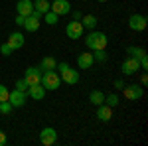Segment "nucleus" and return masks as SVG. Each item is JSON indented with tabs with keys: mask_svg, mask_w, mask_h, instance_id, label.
<instances>
[{
	"mask_svg": "<svg viewBox=\"0 0 148 146\" xmlns=\"http://www.w3.org/2000/svg\"><path fill=\"white\" fill-rule=\"evenodd\" d=\"M130 57H134V59H140L142 56H146V51H144V47H136V45H130L128 49H126Z\"/></svg>",
	"mask_w": 148,
	"mask_h": 146,
	"instance_id": "nucleus-22",
	"label": "nucleus"
},
{
	"mask_svg": "<svg viewBox=\"0 0 148 146\" xmlns=\"http://www.w3.org/2000/svg\"><path fill=\"white\" fill-rule=\"evenodd\" d=\"M107 44H109V38H107L105 32H95V30H91L89 34L85 36V45H87L91 51L107 49Z\"/></svg>",
	"mask_w": 148,
	"mask_h": 146,
	"instance_id": "nucleus-1",
	"label": "nucleus"
},
{
	"mask_svg": "<svg viewBox=\"0 0 148 146\" xmlns=\"http://www.w3.org/2000/svg\"><path fill=\"white\" fill-rule=\"evenodd\" d=\"M138 69H140V63H138V59L134 57H126L125 61H123V65H121V71H123V75H134Z\"/></svg>",
	"mask_w": 148,
	"mask_h": 146,
	"instance_id": "nucleus-10",
	"label": "nucleus"
},
{
	"mask_svg": "<svg viewBox=\"0 0 148 146\" xmlns=\"http://www.w3.org/2000/svg\"><path fill=\"white\" fill-rule=\"evenodd\" d=\"M119 103H121V99H119V95H114V93H111V95L105 97V105H109V107H116Z\"/></svg>",
	"mask_w": 148,
	"mask_h": 146,
	"instance_id": "nucleus-24",
	"label": "nucleus"
},
{
	"mask_svg": "<svg viewBox=\"0 0 148 146\" xmlns=\"http://www.w3.org/2000/svg\"><path fill=\"white\" fill-rule=\"evenodd\" d=\"M38 67L42 69V71H49V69H56L57 67V61L51 56H46V57H42V61H40Z\"/></svg>",
	"mask_w": 148,
	"mask_h": 146,
	"instance_id": "nucleus-19",
	"label": "nucleus"
},
{
	"mask_svg": "<svg viewBox=\"0 0 148 146\" xmlns=\"http://www.w3.org/2000/svg\"><path fill=\"white\" fill-rule=\"evenodd\" d=\"M6 142H8V138H6V132H2V130H0V146H4Z\"/></svg>",
	"mask_w": 148,
	"mask_h": 146,
	"instance_id": "nucleus-33",
	"label": "nucleus"
},
{
	"mask_svg": "<svg viewBox=\"0 0 148 146\" xmlns=\"http://www.w3.org/2000/svg\"><path fill=\"white\" fill-rule=\"evenodd\" d=\"M26 95L32 97L34 101H44V97H46V89H44L42 83H38V85H30L28 91H26Z\"/></svg>",
	"mask_w": 148,
	"mask_h": 146,
	"instance_id": "nucleus-13",
	"label": "nucleus"
},
{
	"mask_svg": "<svg viewBox=\"0 0 148 146\" xmlns=\"http://www.w3.org/2000/svg\"><path fill=\"white\" fill-rule=\"evenodd\" d=\"M97 117H99V121H103V123H109L113 119V107H109L105 103L97 105Z\"/></svg>",
	"mask_w": 148,
	"mask_h": 146,
	"instance_id": "nucleus-14",
	"label": "nucleus"
},
{
	"mask_svg": "<svg viewBox=\"0 0 148 146\" xmlns=\"http://www.w3.org/2000/svg\"><path fill=\"white\" fill-rule=\"evenodd\" d=\"M81 18H83V14H81L79 10H73V20H77V22H81Z\"/></svg>",
	"mask_w": 148,
	"mask_h": 146,
	"instance_id": "nucleus-35",
	"label": "nucleus"
},
{
	"mask_svg": "<svg viewBox=\"0 0 148 146\" xmlns=\"http://www.w3.org/2000/svg\"><path fill=\"white\" fill-rule=\"evenodd\" d=\"M24 42H26V38H24L22 32H12L6 44L10 45L12 49H20V47H24Z\"/></svg>",
	"mask_w": 148,
	"mask_h": 146,
	"instance_id": "nucleus-16",
	"label": "nucleus"
},
{
	"mask_svg": "<svg viewBox=\"0 0 148 146\" xmlns=\"http://www.w3.org/2000/svg\"><path fill=\"white\" fill-rule=\"evenodd\" d=\"M57 18H59V16H57L56 12H46V14H44V22L46 24H49V26H53V24H57Z\"/></svg>",
	"mask_w": 148,
	"mask_h": 146,
	"instance_id": "nucleus-23",
	"label": "nucleus"
},
{
	"mask_svg": "<svg viewBox=\"0 0 148 146\" xmlns=\"http://www.w3.org/2000/svg\"><path fill=\"white\" fill-rule=\"evenodd\" d=\"M24 79H26L28 85H38V83H42V69L40 67H28Z\"/></svg>",
	"mask_w": 148,
	"mask_h": 146,
	"instance_id": "nucleus-11",
	"label": "nucleus"
},
{
	"mask_svg": "<svg viewBox=\"0 0 148 146\" xmlns=\"http://www.w3.org/2000/svg\"><path fill=\"white\" fill-rule=\"evenodd\" d=\"M148 83V75H146V71H142V75H140V85H146Z\"/></svg>",
	"mask_w": 148,
	"mask_h": 146,
	"instance_id": "nucleus-34",
	"label": "nucleus"
},
{
	"mask_svg": "<svg viewBox=\"0 0 148 146\" xmlns=\"http://www.w3.org/2000/svg\"><path fill=\"white\" fill-rule=\"evenodd\" d=\"M40 24H42V14L34 10L30 16H26L22 28H26V32H38L40 30Z\"/></svg>",
	"mask_w": 148,
	"mask_h": 146,
	"instance_id": "nucleus-4",
	"label": "nucleus"
},
{
	"mask_svg": "<svg viewBox=\"0 0 148 146\" xmlns=\"http://www.w3.org/2000/svg\"><path fill=\"white\" fill-rule=\"evenodd\" d=\"M123 95H125L128 101H138V99H142V95H144V91H142V87L140 85H126L125 83V87H123Z\"/></svg>",
	"mask_w": 148,
	"mask_h": 146,
	"instance_id": "nucleus-5",
	"label": "nucleus"
},
{
	"mask_svg": "<svg viewBox=\"0 0 148 146\" xmlns=\"http://www.w3.org/2000/svg\"><path fill=\"white\" fill-rule=\"evenodd\" d=\"M113 87L114 89H123V87H125V81H123V79H116V81L113 83Z\"/></svg>",
	"mask_w": 148,
	"mask_h": 146,
	"instance_id": "nucleus-31",
	"label": "nucleus"
},
{
	"mask_svg": "<svg viewBox=\"0 0 148 146\" xmlns=\"http://www.w3.org/2000/svg\"><path fill=\"white\" fill-rule=\"evenodd\" d=\"M16 12H18L20 16H30V14L34 12V0H18Z\"/></svg>",
	"mask_w": 148,
	"mask_h": 146,
	"instance_id": "nucleus-15",
	"label": "nucleus"
},
{
	"mask_svg": "<svg viewBox=\"0 0 148 146\" xmlns=\"http://www.w3.org/2000/svg\"><path fill=\"white\" fill-rule=\"evenodd\" d=\"M12 51H14V49H12V47H10L8 44H2V45H0V53H2L4 57H8V56L12 53Z\"/></svg>",
	"mask_w": 148,
	"mask_h": 146,
	"instance_id": "nucleus-28",
	"label": "nucleus"
},
{
	"mask_svg": "<svg viewBox=\"0 0 148 146\" xmlns=\"http://www.w3.org/2000/svg\"><path fill=\"white\" fill-rule=\"evenodd\" d=\"M28 87H30V85L26 83V79H18V81H16V89H18V91H24V93H26Z\"/></svg>",
	"mask_w": 148,
	"mask_h": 146,
	"instance_id": "nucleus-27",
	"label": "nucleus"
},
{
	"mask_svg": "<svg viewBox=\"0 0 148 146\" xmlns=\"http://www.w3.org/2000/svg\"><path fill=\"white\" fill-rule=\"evenodd\" d=\"M146 26H148V22L142 14H132L128 18V28L132 32H142V30H146Z\"/></svg>",
	"mask_w": 148,
	"mask_h": 146,
	"instance_id": "nucleus-9",
	"label": "nucleus"
},
{
	"mask_svg": "<svg viewBox=\"0 0 148 146\" xmlns=\"http://www.w3.org/2000/svg\"><path fill=\"white\" fill-rule=\"evenodd\" d=\"M42 85L46 91H56L61 85V77L56 69H49V71H42Z\"/></svg>",
	"mask_w": 148,
	"mask_h": 146,
	"instance_id": "nucleus-3",
	"label": "nucleus"
},
{
	"mask_svg": "<svg viewBox=\"0 0 148 146\" xmlns=\"http://www.w3.org/2000/svg\"><path fill=\"white\" fill-rule=\"evenodd\" d=\"M97 16H93V14H85L83 18H81V26L85 28V30H95L97 28Z\"/></svg>",
	"mask_w": 148,
	"mask_h": 146,
	"instance_id": "nucleus-18",
	"label": "nucleus"
},
{
	"mask_svg": "<svg viewBox=\"0 0 148 146\" xmlns=\"http://www.w3.org/2000/svg\"><path fill=\"white\" fill-rule=\"evenodd\" d=\"M26 93L24 91H18V89H14L10 91V95H8V101H10V105L14 107V109H18V107H24L26 105Z\"/></svg>",
	"mask_w": 148,
	"mask_h": 146,
	"instance_id": "nucleus-12",
	"label": "nucleus"
},
{
	"mask_svg": "<svg viewBox=\"0 0 148 146\" xmlns=\"http://www.w3.org/2000/svg\"><path fill=\"white\" fill-rule=\"evenodd\" d=\"M49 10L56 12L57 16H65L71 12V2L69 0H53V2H49Z\"/></svg>",
	"mask_w": 148,
	"mask_h": 146,
	"instance_id": "nucleus-8",
	"label": "nucleus"
},
{
	"mask_svg": "<svg viewBox=\"0 0 148 146\" xmlns=\"http://www.w3.org/2000/svg\"><path fill=\"white\" fill-rule=\"evenodd\" d=\"M14 109L10 105V101H2L0 103V114H10V111Z\"/></svg>",
	"mask_w": 148,
	"mask_h": 146,
	"instance_id": "nucleus-26",
	"label": "nucleus"
},
{
	"mask_svg": "<svg viewBox=\"0 0 148 146\" xmlns=\"http://www.w3.org/2000/svg\"><path fill=\"white\" fill-rule=\"evenodd\" d=\"M34 10L44 16L46 12H49V2L47 0H34Z\"/></svg>",
	"mask_w": 148,
	"mask_h": 146,
	"instance_id": "nucleus-21",
	"label": "nucleus"
},
{
	"mask_svg": "<svg viewBox=\"0 0 148 146\" xmlns=\"http://www.w3.org/2000/svg\"><path fill=\"white\" fill-rule=\"evenodd\" d=\"M56 69H57V73H59V77H61V81H65L67 85H75V83L79 81V73L71 67L69 63H65V61L57 63Z\"/></svg>",
	"mask_w": 148,
	"mask_h": 146,
	"instance_id": "nucleus-2",
	"label": "nucleus"
},
{
	"mask_svg": "<svg viewBox=\"0 0 148 146\" xmlns=\"http://www.w3.org/2000/svg\"><path fill=\"white\" fill-rule=\"evenodd\" d=\"M8 95H10V91L6 89L4 85H0V103H2V101H8Z\"/></svg>",
	"mask_w": 148,
	"mask_h": 146,
	"instance_id": "nucleus-29",
	"label": "nucleus"
},
{
	"mask_svg": "<svg viewBox=\"0 0 148 146\" xmlns=\"http://www.w3.org/2000/svg\"><path fill=\"white\" fill-rule=\"evenodd\" d=\"M85 2H87V0H85Z\"/></svg>",
	"mask_w": 148,
	"mask_h": 146,
	"instance_id": "nucleus-37",
	"label": "nucleus"
},
{
	"mask_svg": "<svg viewBox=\"0 0 148 146\" xmlns=\"http://www.w3.org/2000/svg\"><path fill=\"white\" fill-rule=\"evenodd\" d=\"M93 63H95V59H93V53H89V51L77 56V65H79L81 69H91Z\"/></svg>",
	"mask_w": 148,
	"mask_h": 146,
	"instance_id": "nucleus-17",
	"label": "nucleus"
},
{
	"mask_svg": "<svg viewBox=\"0 0 148 146\" xmlns=\"http://www.w3.org/2000/svg\"><path fill=\"white\" fill-rule=\"evenodd\" d=\"M93 59H95V61H107V59H109V56H107V51H105V49H97V51H93Z\"/></svg>",
	"mask_w": 148,
	"mask_h": 146,
	"instance_id": "nucleus-25",
	"label": "nucleus"
},
{
	"mask_svg": "<svg viewBox=\"0 0 148 146\" xmlns=\"http://www.w3.org/2000/svg\"><path fill=\"white\" fill-rule=\"evenodd\" d=\"M97 2H107V0H97Z\"/></svg>",
	"mask_w": 148,
	"mask_h": 146,
	"instance_id": "nucleus-36",
	"label": "nucleus"
},
{
	"mask_svg": "<svg viewBox=\"0 0 148 146\" xmlns=\"http://www.w3.org/2000/svg\"><path fill=\"white\" fill-rule=\"evenodd\" d=\"M89 103H93L95 107H97V105H101V103H105V93L99 91V89L91 91V93H89Z\"/></svg>",
	"mask_w": 148,
	"mask_h": 146,
	"instance_id": "nucleus-20",
	"label": "nucleus"
},
{
	"mask_svg": "<svg viewBox=\"0 0 148 146\" xmlns=\"http://www.w3.org/2000/svg\"><path fill=\"white\" fill-rule=\"evenodd\" d=\"M40 142L44 146H53L57 142V130L51 128V126L42 128V132H40Z\"/></svg>",
	"mask_w": 148,
	"mask_h": 146,
	"instance_id": "nucleus-6",
	"label": "nucleus"
},
{
	"mask_svg": "<svg viewBox=\"0 0 148 146\" xmlns=\"http://www.w3.org/2000/svg\"><path fill=\"white\" fill-rule=\"evenodd\" d=\"M138 63H140V69H146V67H148V57L142 56L140 59H138Z\"/></svg>",
	"mask_w": 148,
	"mask_h": 146,
	"instance_id": "nucleus-30",
	"label": "nucleus"
},
{
	"mask_svg": "<svg viewBox=\"0 0 148 146\" xmlns=\"http://www.w3.org/2000/svg\"><path fill=\"white\" fill-rule=\"evenodd\" d=\"M83 32H85V28H83L81 22H77V20H71V22H67V26H65V34H67V38H71V40L83 38Z\"/></svg>",
	"mask_w": 148,
	"mask_h": 146,
	"instance_id": "nucleus-7",
	"label": "nucleus"
},
{
	"mask_svg": "<svg viewBox=\"0 0 148 146\" xmlns=\"http://www.w3.org/2000/svg\"><path fill=\"white\" fill-rule=\"evenodd\" d=\"M24 20H26V16H20V14H18V16H16V26H20V28H22Z\"/></svg>",
	"mask_w": 148,
	"mask_h": 146,
	"instance_id": "nucleus-32",
	"label": "nucleus"
}]
</instances>
